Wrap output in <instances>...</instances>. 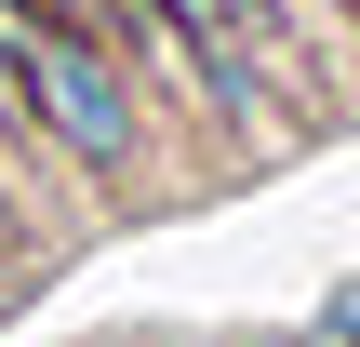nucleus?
Segmentation results:
<instances>
[{"instance_id":"f03ea898","label":"nucleus","mask_w":360,"mask_h":347,"mask_svg":"<svg viewBox=\"0 0 360 347\" xmlns=\"http://www.w3.org/2000/svg\"><path fill=\"white\" fill-rule=\"evenodd\" d=\"M321 347H360V281H334V294H321Z\"/></svg>"},{"instance_id":"f257e3e1","label":"nucleus","mask_w":360,"mask_h":347,"mask_svg":"<svg viewBox=\"0 0 360 347\" xmlns=\"http://www.w3.org/2000/svg\"><path fill=\"white\" fill-rule=\"evenodd\" d=\"M13 80H27V134H40V160H67L80 187H134V174L160 160L147 80H134L107 40H80V27H27Z\"/></svg>"}]
</instances>
